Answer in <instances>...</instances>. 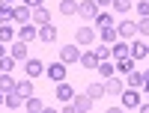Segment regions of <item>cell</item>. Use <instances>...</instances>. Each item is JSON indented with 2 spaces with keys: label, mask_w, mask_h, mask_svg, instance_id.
<instances>
[{
  "label": "cell",
  "mask_w": 149,
  "mask_h": 113,
  "mask_svg": "<svg viewBox=\"0 0 149 113\" xmlns=\"http://www.w3.org/2000/svg\"><path fill=\"white\" fill-rule=\"evenodd\" d=\"M93 101H95V98L90 92H74V98H72V104H74L78 113H90L93 110Z\"/></svg>",
  "instance_id": "cell-1"
},
{
  "label": "cell",
  "mask_w": 149,
  "mask_h": 113,
  "mask_svg": "<svg viewBox=\"0 0 149 113\" xmlns=\"http://www.w3.org/2000/svg\"><path fill=\"white\" fill-rule=\"evenodd\" d=\"M119 104H122V107H140V92L134 89V86L122 89V92H119Z\"/></svg>",
  "instance_id": "cell-2"
},
{
  "label": "cell",
  "mask_w": 149,
  "mask_h": 113,
  "mask_svg": "<svg viewBox=\"0 0 149 113\" xmlns=\"http://www.w3.org/2000/svg\"><path fill=\"white\" fill-rule=\"evenodd\" d=\"M45 74H48V78H51L54 83L66 80V62L60 60V62H51V66H45Z\"/></svg>",
  "instance_id": "cell-3"
},
{
  "label": "cell",
  "mask_w": 149,
  "mask_h": 113,
  "mask_svg": "<svg viewBox=\"0 0 149 113\" xmlns=\"http://www.w3.org/2000/svg\"><path fill=\"white\" fill-rule=\"evenodd\" d=\"M24 71H27V78H39V74H45V62L36 57H27L24 60Z\"/></svg>",
  "instance_id": "cell-4"
},
{
  "label": "cell",
  "mask_w": 149,
  "mask_h": 113,
  "mask_svg": "<svg viewBox=\"0 0 149 113\" xmlns=\"http://www.w3.org/2000/svg\"><path fill=\"white\" fill-rule=\"evenodd\" d=\"M98 9H102V6H98L95 0H81V3H78V15H81V18H93V21H95Z\"/></svg>",
  "instance_id": "cell-5"
},
{
  "label": "cell",
  "mask_w": 149,
  "mask_h": 113,
  "mask_svg": "<svg viewBox=\"0 0 149 113\" xmlns=\"http://www.w3.org/2000/svg\"><path fill=\"white\" fill-rule=\"evenodd\" d=\"M116 33H119V39H131V36H137V21L122 18V21L116 24Z\"/></svg>",
  "instance_id": "cell-6"
},
{
  "label": "cell",
  "mask_w": 149,
  "mask_h": 113,
  "mask_svg": "<svg viewBox=\"0 0 149 113\" xmlns=\"http://www.w3.org/2000/svg\"><path fill=\"white\" fill-rule=\"evenodd\" d=\"M74 42L78 45H93L95 42V27H78L74 30Z\"/></svg>",
  "instance_id": "cell-7"
},
{
  "label": "cell",
  "mask_w": 149,
  "mask_h": 113,
  "mask_svg": "<svg viewBox=\"0 0 149 113\" xmlns=\"http://www.w3.org/2000/svg\"><path fill=\"white\" fill-rule=\"evenodd\" d=\"M81 45H63L60 48V60L63 62H81V51H78Z\"/></svg>",
  "instance_id": "cell-8"
},
{
  "label": "cell",
  "mask_w": 149,
  "mask_h": 113,
  "mask_svg": "<svg viewBox=\"0 0 149 113\" xmlns=\"http://www.w3.org/2000/svg\"><path fill=\"white\" fill-rule=\"evenodd\" d=\"M122 89H125V83H122V78H116V74H110V78H104V92H107V95H119Z\"/></svg>",
  "instance_id": "cell-9"
},
{
  "label": "cell",
  "mask_w": 149,
  "mask_h": 113,
  "mask_svg": "<svg viewBox=\"0 0 149 113\" xmlns=\"http://www.w3.org/2000/svg\"><path fill=\"white\" fill-rule=\"evenodd\" d=\"M57 98H60V101H72V98H74V86L66 83V80H60L57 83Z\"/></svg>",
  "instance_id": "cell-10"
},
{
  "label": "cell",
  "mask_w": 149,
  "mask_h": 113,
  "mask_svg": "<svg viewBox=\"0 0 149 113\" xmlns=\"http://www.w3.org/2000/svg\"><path fill=\"white\" fill-rule=\"evenodd\" d=\"M15 21H18V24H30V21H33V9H30L27 3L15 6Z\"/></svg>",
  "instance_id": "cell-11"
},
{
  "label": "cell",
  "mask_w": 149,
  "mask_h": 113,
  "mask_svg": "<svg viewBox=\"0 0 149 113\" xmlns=\"http://www.w3.org/2000/svg\"><path fill=\"white\" fill-rule=\"evenodd\" d=\"M15 86H18V80L12 78V71H0V89H3V95H6V92H12Z\"/></svg>",
  "instance_id": "cell-12"
},
{
  "label": "cell",
  "mask_w": 149,
  "mask_h": 113,
  "mask_svg": "<svg viewBox=\"0 0 149 113\" xmlns=\"http://www.w3.org/2000/svg\"><path fill=\"white\" fill-rule=\"evenodd\" d=\"M39 39H42V42H57V27H54L51 21L39 27Z\"/></svg>",
  "instance_id": "cell-13"
},
{
  "label": "cell",
  "mask_w": 149,
  "mask_h": 113,
  "mask_svg": "<svg viewBox=\"0 0 149 113\" xmlns=\"http://www.w3.org/2000/svg\"><path fill=\"white\" fill-rule=\"evenodd\" d=\"M12 57H15L18 62H24V60H27V42H24V39H18V42H12V51H9Z\"/></svg>",
  "instance_id": "cell-14"
},
{
  "label": "cell",
  "mask_w": 149,
  "mask_h": 113,
  "mask_svg": "<svg viewBox=\"0 0 149 113\" xmlns=\"http://www.w3.org/2000/svg\"><path fill=\"white\" fill-rule=\"evenodd\" d=\"M110 54H113V60L131 57V45H128V42H113V45H110Z\"/></svg>",
  "instance_id": "cell-15"
},
{
  "label": "cell",
  "mask_w": 149,
  "mask_h": 113,
  "mask_svg": "<svg viewBox=\"0 0 149 113\" xmlns=\"http://www.w3.org/2000/svg\"><path fill=\"white\" fill-rule=\"evenodd\" d=\"M36 36H39V30L33 27V21H30V24H21V30H18V39H24V42H33Z\"/></svg>",
  "instance_id": "cell-16"
},
{
  "label": "cell",
  "mask_w": 149,
  "mask_h": 113,
  "mask_svg": "<svg viewBox=\"0 0 149 113\" xmlns=\"http://www.w3.org/2000/svg\"><path fill=\"white\" fill-rule=\"evenodd\" d=\"M3 101H6V107H12V110H15V107H21L24 101H27V98H24L18 89H12V92H6V98H3Z\"/></svg>",
  "instance_id": "cell-17"
},
{
  "label": "cell",
  "mask_w": 149,
  "mask_h": 113,
  "mask_svg": "<svg viewBox=\"0 0 149 113\" xmlns=\"http://www.w3.org/2000/svg\"><path fill=\"white\" fill-rule=\"evenodd\" d=\"M98 62H102V60H98V54H95V51L81 54V66H84V69H98Z\"/></svg>",
  "instance_id": "cell-18"
},
{
  "label": "cell",
  "mask_w": 149,
  "mask_h": 113,
  "mask_svg": "<svg viewBox=\"0 0 149 113\" xmlns=\"http://www.w3.org/2000/svg\"><path fill=\"white\" fill-rule=\"evenodd\" d=\"M95 27L102 30V27H116V18L110 15V12H98L95 15Z\"/></svg>",
  "instance_id": "cell-19"
},
{
  "label": "cell",
  "mask_w": 149,
  "mask_h": 113,
  "mask_svg": "<svg viewBox=\"0 0 149 113\" xmlns=\"http://www.w3.org/2000/svg\"><path fill=\"white\" fill-rule=\"evenodd\" d=\"M15 21V6L12 3H0V24H9Z\"/></svg>",
  "instance_id": "cell-20"
},
{
  "label": "cell",
  "mask_w": 149,
  "mask_h": 113,
  "mask_svg": "<svg viewBox=\"0 0 149 113\" xmlns=\"http://www.w3.org/2000/svg\"><path fill=\"white\" fill-rule=\"evenodd\" d=\"M48 21H51V12H48L45 6H36V9H33V24H39V27H42V24H48Z\"/></svg>",
  "instance_id": "cell-21"
},
{
  "label": "cell",
  "mask_w": 149,
  "mask_h": 113,
  "mask_svg": "<svg viewBox=\"0 0 149 113\" xmlns=\"http://www.w3.org/2000/svg\"><path fill=\"white\" fill-rule=\"evenodd\" d=\"M131 57H134V60H146V57H149L146 42H131Z\"/></svg>",
  "instance_id": "cell-22"
},
{
  "label": "cell",
  "mask_w": 149,
  "mask_h": 113,
  "mask_svg": "<svg viewBox=\"0 0 149 113\" xmlns=\"http://www.w3.org/2000/svg\"><path fill=\"white\" fill-rule=\"evenodd\" d=\"M125 83H128V86H134V89H137V86H143V71L131 69V71L125 74Z\"/></svg>",
  "instance_id": "cell-23"
},
{
  "label": "cell",
  "mask_w": 149,
  "mask_h": 113,
  "mask_svg": "<svg viewBox=\"0 0 149 113\" xmlns=\"http://www.w3.org/2000/svg\"><path fill=\"white\" fill-rule=\"evenodd\" d=\"M60 15H78V0H60Z\"/></svg>",
  "instance_id": "cell-24"
},
{
  "label": "cell",
  "mask_w": 149,
  "mask_h": 113,
  "mask_svg": "<svg viewBox=\"0 0 149 113\" xmlns=\"http://www.w3.org/2000/svg\"><path fill=\"white\" fill-rule=\"evenodd\" d=\"M131 69H134V57H119L116 60V71L119 74H128Z\"/></svg>",
  "instance_id": "cell-25"
},
{
  "label": "cell",
  "mask_w": 149,
  "mask_h": 113,
  "mask_svg": "<svg viewBox=\"0 0 149 113\" xmlns=\"http://www.w3.org/2000/svg\"><path fill=\"white\" fill-rule=\"evenodd\" d=\"M116 39H119L116 27H102V42H104V45H113Z\"/></svg>",
  "instance_id": "cell-26"
},
{
  "label": "cell",
  "mask_w": 149,
  "mask_h": 113,
  "mask_svg": "<svg viewBox=\"0 0 149 113\" xmlns=\"http://www.w3.org/2000/svg\"><path fill=\"white\" fill-rule=\"evenodd\" d=\"M98 71H102V80H104V78H110V74L116 71V62H107V60H102V62H98Z\"/></svg>",
  "instance_id": "cell-27"
},
{
  "label": "cell",
  "mask_w": 149,
  "mask_h": 113,
  "mask_svg": "<svg viewBox=\"0 0 149 113\" xmlns=\"http://www.w3.org/2000/svg\"><path fill=\"white\" fill-rule=\"evenodd\" d=\"M86 92H90L93 98H102V95H104V80H95V83H90V86H86Z\"/></svg>",
  "instance_id": "cell-28"
},
{
  "label": "cell",
  "mask_w": 149,
  "mask_h": 113,
  "mask_svg": "<svg viewBox=\"0 0 149 113\" xmlns=\"http://www.w3.org/2000/svg\"><path fill=\"white\" fill-rule=\"evenodd\" d=\"M15 89L24 95V98H30V92H33V78H27V80H18V86Z\"/></svg>",
  "instance_id": "cell-29"
},
{
  "label": "cell",
  "mask_w": 149,
  "mask_h": 113,
  "mask_svg": "<svg viewBox=\"0 0 149 113\" xmlns=\"http://www.w3.org/2000/svg\"><path fill=\"white\" fill-rule=\"evenodd\" d=\"M12 39H15V30L9 24H0V42H12Z\"/></svg>",
  "instance_id": "cell-30"
},
{
  "label": "cell",
  "mask_w": 149,
  "mask_h": 113,
  "mask_svg": "<svg viewBox=\"0 0 149 113\" xmlns=\"http://www.w3.org/2000/svg\"><path fill=\"white\" fill-rule=\"evenodd\" d=\"M15 62H18V60L12 57V54H9V57H0V71H12V69H15Z\"/></svg>",
  "instance_id": "cell-31"
},
{
  "label": "cell",
  "mask_w": 149,
  "mask_h": 113,
  "mask_svg": "<svg viewBox=\"0 0 149 113\" xmlns=\"http://www.w3.org/2000/svg\"><path fill=\"white\" fill-rule=\"evenodd\" d=\"M24 107H27V110H33V113H39V110H45V104L39 101V98H33V95L27 98V101H24Z\"/></svg>",
  "instance_id": "cell-32"
},
{
  "label": "cell",
  "mask_w": 149,
  "mask_h": 113,
  "mask_svg": "<svg viewBox=\"0 0 149 113\" xmlns=\"http://www.w3.org/2000/svg\"><path fill=\"white\" fill-rule=\"evenodd\" d=\"M110 6H113V9L119 12V15H125V12L131 9V0H113V3H110Z\"/></svg>",
  "instance_id": "cell-33"
},
{
  "label": "cell",
  "mask_w": 149,
  "mask_h": 113,
  "mask_svg": "<svg viewBox=\"0 0 149 113\" xmlns=\"http://www.w3.org/2000/svg\"><path fill=\"white\" fill-rule=\"evenodd\" d=\"M137 33H140V36H146V39H149V15L137 21Z\"/></svg>",
  "instance_id": "cell-34"
},
{
  "label": "cell",
  "mask_w": 149,
  "mask_h": 113,
  "mask_svg": "<svg viewBox=\"0 0 149 113\" xmlns=\"http://www.w3.org/2000/svg\"><path fill=\"white\" fill-rule=\"evenodd\" d=\"M95 54H98V60H110L113 54H110V45H102V48H95Z\"/></svg>",
  "instance_id": "cell-35"
},
{
  "label": "cell",
  "mask_w": 149,
  "mask_h": 113,
  "mask_svg": "<svg viewBox=\"0 0 149 113\" xmlns=\"http://www.w3.org/2000/svg\"><path fill=\"white\" fill-rule=\"evenodd\" d=\"M137 15H140V18L149 15V0H140V3H137Z\"/></svg>",
  "instance_id": "cell-36"
},
{
  "label": "cell",
  "mask_w": 149,
  "mask_h": 113,
  "mask_svg": "<svg viewBox=\"0 0 149 113\" xmlns=\"http://www.w3.org/2000/svg\"><path fill=\"white\" fill-rule=\"evenodd\" d=\"M24 3H27L30 9H36V6H42V3H45V0H24Z\"/></svg>",
  "instance_id": "cell-37"
},
{
  "label": "cell",
  "mask_w": 149,
  "mask_h": 113,
  "mask_svg": "<svg viewBox=\"0 0 149 113\" xmlns=\"http://www.w3.org/2000/svg\"><path fill=\"white\" fill-rule=\"evenodd\" d=\"M95 3H98V6H110V3H113V0H95Z\"/></svg>",
  "instance_id": "cell-38"
},
{
  "label": "cell",
  "mask_w": 149,
  "mask_h": 113,
  "mask_svg": "<svg viewBox=\"0 0 149 113\" xmlns=\"http://www.w3.org/2000/svg\"><path fill=\"white\" fill-rule=\"evenodd\" d=\"M0 57H6V42H0Z\"/></svg>",
  "instance_id": "cell-39"
},
{
  "label": "cell",
  "mask_w": 149,
  "mask_h": 113,
  "mask_svg": "<svg viewBox=\"0 0 149 113\" xmlns=\"http://www.w3.org/2000/svg\"><path fill=\"white\" fill-rule=\"evenodd\" d=\"M140 113H149V104H143V101H140Z\"/></svg>",
  "instance_id": "cell-40"
},
{
  "label": "cell",
  "mask_w": 149,
  "mask_h": 113,
  "mask_svg": "<svg viewBox=\"0 0 149 113\" xmlns=\"http://www.w3.org/2000/svg\"><path fill=\"white\" fill-rule=\"evenodd\" d=\"M3 98H6V95H3V89H0V107H3V104H6V101H3Z\"/></svg>",
  "instance_id": "cell-41"
},
{
  "label": "cell",
  "mask_w": 149,
  "mask_h": 113,
  "mask_svg": "<svg viewBox=\"0 0 149 113\" xmlns=\"http://www.w3.org/2000/svg\"><path fill=\"white\" fill-rule=\"evenodd\" d=\"M146 80H149V71H143V83H146Z\"/></svg>",
  "instance_id": "cell-42"
},
{
  "label": "cell",
  "mask_w": 149,
  "mask_h": 113,
  "mask_svg": "<svg viewBox=\"0 0 149 113\" xmlns=\"http://www.w3.org/2000/svg\"><path fill=\"white\" fill-rule=\"evenodd\" d=\"M0 3H15V0H0Z\"/></svg>",
  "instance_id": "cell-43"
},
{
  "label": "cell",
  "mask_w": 149,
  "mask_h": 113,
  "mask_svg": "<svg viewBox=\"0 0 149 113\" xmlns=\"http://www.w3.org/2000/svg\"><path fill=\"white\" fill-rule=\"evenodd\" d=\"M143 86H146V92H149V80H146V83H143Z\"/></svg>",
  "instance_id": "cell-44"
},
{
  "label": "cell",
  "mask_w": 149,
  "mask_h": 113,
  "mask_svg": "<svg viewBox=\"0 0 149 113\" xmlns=\"http://www.w3.org/2000/svg\"><path fill=\"white\" fill-rule=\"evenodd\" d=\"M146 60H149V57H146Z\"/></svg>",
  "instance_id": "cell-45"
}]
</instances>
